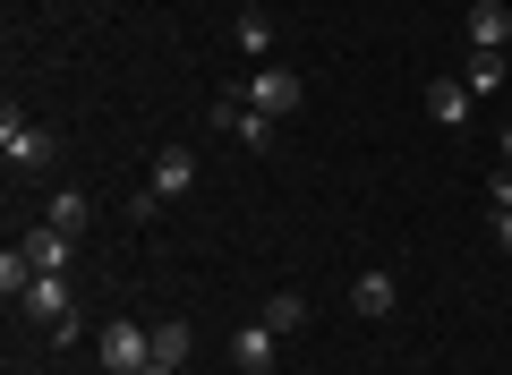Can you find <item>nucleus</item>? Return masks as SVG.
<instances>
[{
	"label": "nucleus",
	"mask_w": 512,
	"mask_h": 375,
	"mask_svg": "<svg viewBox=\"0 0 512 375\" xmlns=\"http://www.w3.org/2000/svg\"><path fill=\"white\" fill-rule=\"evenodd\" d=\"M0 154H9V171H52V154H60V137L43 120H26L18 103L0 111Z\"/></svg>",
	"instance_id": "nucleus-1"
},
{
	"label": "nucleus",
	"mask_w": 512,
	"mask_h": 375,
	"mask_svg": "<svg viewBox=\"0 0 512 375\" xmlns=\"http://www.w3.org/2000/svg\"><path fill=\"white\" fill-rule=\"evenodd\" d=\"M94 350H103V375H146V367H154V324H128V316H111Z\"/></svg>",
	"instance_id": "nucleus-2"
},
{
	"label": "nucleus",
	"mask_w": 512,
	"mask_h": 375,
	"mask_svg": "<svg viewBox=\"0 0 512 375\" xmlns=\"http://www.w3.org/2000/svg\"><path fill=\"white\" fill-rule=\"evenodd\" d=\"M239 94H248V103L265 111V120H291V111L308 103V86H299V69H282V60H265V69H256V77H248Z\"/></svg>",
	"instance_id": "nucleus-3"
},
{
	"label": "nucleus",
	"mask_w": 512,
	"mask_h": 375,
	"mask_svg": "<svg viewBox=\"0 0 512 375\" xmlns=\"http://www.w3.org/2000/svg\"><path fill=\"white\" fill-rule=\"evenodd\" d=\"M214 128H222L231 145H248V154H265V145H274V120H265V111H256L239 86H222V103H214Z\"/></svg>",
	"instance_id": "nucleus-4"
},
{
	"label": "nucleus",
	"mask_w": 512,
	"mask_h": 375,
	"mask_svg": "<svg viewBox=\"0 0 512 375\" xmlns=\"http://www.w3.org/2000/svg\"><path fill=\"white\" fill-rule=\"evenodd\" d=\"M18 307H26V316H35L52 341H69V333H77V307H69V282H60V273H35V290H26Z\"/></svg>",
	"instance_id": "nucleus-5"
},
{
	"label": "nucleus",
	"mask_w": 512,
	"mask_h": 375,
	"mask_svg": "<svg viewBox=\"0 0 512 375\" xmlns=\"http://www.w3.org/2000/svg\"><path fill=\"white\" fill-rule=\"evenodd\" d=\"M154 197H188V188H197V154H188V145H163V154H154V179H146Z\"/></svg>",
	"instance_id": "nucleus-6"
},
{
	"label": "nucleus",
	"mask_w": 512,
	"mask_h": 375,
	"mask_svg": "<svg viewBox=\"0 0 512 375\" xmlns=\"http://www.w3.org/2000/svg\"><path fill=\"white\" fill-rule=\"evenodd\" d=\"M274 350H282V333H274L265 316H256V324H239V333H231V367H248V375H265V367H274Z\"/></svg>",
	"instance_id": "nucleus-7"
},
{
	"label": "nucleus",
	"mask_w": 512,
	"mask_h": 375,
	"mask_svg": "<svg viewBox=\"0 0 512 375\" xmlns=\"http://www.w3.org/2000/svg\"><path fill=\"white\" fill-rule=\"evenodd\" d=\"M461 26H470V52H504V43H512V9H504V0H470V18H461Z\"/></svg>",
	"instance_id": "nucleus-8"
},
{
	"label": "nucleus",
	"mask_w": 512,
	"mask_h": 375,
	"mask_svg": "<svg viewBox=\"0 0 512 375\" xmlns=\"http://www.w3.org/2000/svg\"><path fill=\"white\" fill-rule=\"evenodd\" d=\"M470 111H478V94L461 86V77H436V86H427V120L436 128H470Z\"/></svg>",
	"instance_id": "nucleus-9"
},
{
	"label": "nucleus",
	"mask_w": 512,
	"mask_h": 375,
	"mask_svg": "<svg viewBox=\"0 0 512 375\" xmlns=\"http://www.w3.org/2000/svg\"><path fill=\"white\" fill-rule=\"evenodd\" d=\"M18 248L35 256V273H69V256H77V239H69V231H52V222H43V231H26Z\"/></svg>",
	"instance_id": "nucleus-10"
},
{
	"label": "nucleus",
	"mask_w": 512,
	"mask_h": 375,
	"mask_svg": "<svg viewBox=\"0 0 512 375\" xmlns=\"http://www.w3.org/2000/svg\"><path fill=\"white\" fill-rule=\"evenodd\" d=\"M350 307H359V316H393V307H402V282H393V273H359V282H350Z\"/></svg>",
	"instance_id": "nucleus-11"
},
{
	"label": "nucleus",
	"mask_w": 512,
	"mask_h": 375,
	"mask_svg": "<svg viewBox=\"0 0 512 375\" xmlns=\"http://www.w3.org/2000/svg\"><path fill=\"white\" fill-rule=\"evenodd\" d=\"M188 350H197V324H180V316L154 324V358H163V367H188Z\"/></svg>",
	"instance_id": "nucleus-12"
},
{
	"label": "nucleus",
	"mask_w": 512,
	"mask_h": 375,
	"mask_svg": "<svg viewBox=\"0 0 512 375\" xmlns=\"http://www.w3.org/2000/svg\"><path fill=\"white\" fill-rule=\"evenodd\" d=\"M86 222H94V197H86V188H60V197H52V231H86Z\"/></svg>",
	"instance_id": "nucleus-13"
},
{
	"label": "nucleus",
	"mask_w": 512,
	"mask_h": 375,
	"mask_svg": "<svg viewBox=\"0 0 512 375\" xmlns=\"http://www.w3.org/2000/svg\"><path fill=\"white\" fill-rule=\"evenodd\" d=\"M239 52L265 69V52H274V18H265V9H239Z\"/></svg>",
	"instance_id": "nucleus-14"
},
{
	"label": "nucleus",
	"mask_w": 512,
	"mask_h": 375,
	"mask_svg": "<svg viewBox=\"0 0 512 375\" xmlns=\"http://www.w3.org/2000/svg\"><path fill=\"white\" fill-rule=\"evenodd\" d=\"M0 290H9V307H18L26 290H35V256H26V248H9V256H0Z\"/></svg>",
	"instance_id": "nucleus-15"
},
{
	"label": "nucleus",
	"mask_w": 512,
	"mask_h": 375,
	"mask_svg": "<svg viewBox=\"0 0 512 375\" xmlns=\"http://www.w3.org/2000/svg\"><path fill=\"white\" fill-rule=\"evenodd\" d=\"M265 324H274V333L291 341L299 324H308V299H299V290H282V299H265Z\"/></svg>",
	"instance_id": "nucleus-16"
},
{
	"label": "nucleus",
	"mask_w": 512,
	"mask_h": 375,
	"mask_svg": "<svg viewBox=\"0 0 512 375\" xmlns=\"http://www.w3.org/2000/svg\"><path fill=\"white\" fill-rule=\"evenodd\" d=\"M504 77H512V69H504V52H478L461 86H470V94H504Z\"/></svg>",
	"instance_id": "nucleus-17"
},
{
	"label": "nucleus",
	"mask_w": 512,
	"mask_h": 375,
	"mask_svg": "<svg viewBox=\"0 0 512 375\" xmlns=\"http://www.w3.org/2000/svg\"><path fill=\"white\" fill-rule=\"evenodd\" d=\"M487 214H512V171H495V188H487Z\"/></svg>",
	"instance_id": "nucleus-18"
},
{
	"label": "nucleus",
	"mask_w": 512,
	"mask_h": 375,
	"mask_svg": "<svg viewBox=\"0 0 512 375\" xmlns=\"http://www.w3.org/2000/svg\"><path fill=\"white\" fill-rule=\"evenodd\" d=\"M495 248H504V256H512V214H495Z\"/></svg>",
	"instance_id": "nucleus-19"
},
{
	"label": "nucleus",
	"mask_w": 512,
	"mask_h": 375,
	"mask_svg": "<svg viewBox=\"0 0 512 375\" xmlns=\"http://www.w3.org/2000/svg\"><path fill=\"white\" fill-rule=\"evenodd\" d=\"M504 171H512V120H504Z\"/></svg>",
	"instance_id": "nucleus-20"
},
{
	"label": "nucleus",
	"mask_w": 512,
	"mask_h": 375,
	"mask_svg": "<svg viewBox=\"0 0 512 375\" xmlns=\"http://www.w3.org/2000/svg\"><path fill=\"white\" fill-rule=\"evenodd\" d=\"M146 375H180V367H163V358H154V367H146Z\"/></svg>",
	"instance_id": "nucleus-21"
},
{
	"label": "nucleus",
	"mask_w": 512,
	"mask_h": 375,
	"mask_svg": "<svg viewBox=\"0 0 512 375\" xmlns=\"http://www.w3.org/2000/svg\"><path fill=\"white\" fill-rule=\"evenodd\" d=\"M231 375H248V367H231Z\"/></svg>",
	"instance_id": "nucleus-22"
}]
</instances>
